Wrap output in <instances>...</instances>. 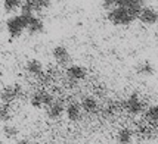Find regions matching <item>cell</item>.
I'll list each match as a JSON object with an SVG mask.
<instances>
[{"instance_id":"484cf974","label":"cell","mask_w":158,"mask_h":144,"mask_svg":"<svg viewBox=\"0 0 158 144\" xmlns=\"http://www.w3.org/2000/svg\"><path fill=\"white\" fill-rule=\"evenodd\" d=\"M0 144H2V143H0Z\"/></svg>"},{"instance_id":"2e32d148","label":"cell","mask_w":158,"mask_h":144,"mask_svg":"<svg viewBox=\"0 0 158 144\" xmlns=\"http://www.w3.org/2000/svg\"><path fill=\"white\" fill-rule=\"evenodd\" d=\"M133 138H135V132L129 126L120 128L117 135H115V140H117L118 144H131L133 143Z\"/></svg>"},{"instance_id":"d6986e66","label":"cell","mask_w":158,"mask_h":144,"mask_svg":"<svg viewBox=\"0 0 158 144\" xmlns=\"http://www.w3.org/2000/svg\"><path fill=\"white\" fill-rule=\"evenodd\" d=\"M120 107H123L120 102H117V100H110V102L103 106V109H102L103 116H114V115L118 112Z\"/></svg>"},{"instance_id":"9a60e30c","label":"cell","mask_w":158,"mask_h":144,"mask_svg":"<svg viewBox=\"0 0 158 144\" xmlns=\"http://www.w3.org/2000/svg\"><path fill=\"white\" fill-rule=\"evenodd\" d=\"M44 31V22L39 18V16H30L28 18V25H27V33L30 35H37L41 34Z\"/></svg>"},{"instance_id":"5b68a950","label":"cell","mask_w":158,"mask_h":144,"mask_svg":"<svg viewBox=\"0 0 158 144\" xmlns=\"http://www.w3.org/2000/svg\"><path fill=\"white\" fill-rule=\"evenodd\" d=\"M24 90L21 87V84H9L5 85L3 88H0V103H6L12 104L15 100H18L22 96Z\"/></svg>"},{"instance_id":"44dd1931","label":"cell","mask_w":158,"mask_h":144,"mask_svg":"<svg viewBox=\"0 0 158 144\" xmlns=\"http://www.w3.org/2000/svg\"><path fill=\"white\" fill-rule=\"evenodd\" d=\"M21 6H22V2L21 0H5L3 2V9H5V12H7V14L21 10Z\"/></svg>"},{"instance_id":"5bb4252c","label":"cell","mask_w":158,"mask_h":144,"mask_svg":"<svg viewBox=\"0 0 158 144\" xmlns=\"http://www.w3.org/2000/svg\"><path fill=\"white\" fill-rule=\"evenodd\" d=\"M135 72L139 76H143V78H149L155 74V66L152 65V62L149 60H140L135 66Z\"/></svg>"},{"instance_id":"8992f818","label":"cell","mask_w":158,"mask_h":144,"mask_svg":"<svg viewBox=\"0 0 158 144\" xmlns=\"http://www.w3.org/2000/svg\"><path fill=\"white\" fill-rule=\"evenodd\" d=\"M65 76L68 81L77 84L87 78V68L83 65H69L65 69Z\"/></svg>"},{"instance_id":"603a6c76","label":"cell","mask_w":158,"mask_h":144,"mask_svg":"<svg viewBox=\"0 0 158 144\" xmlns=\"http://www.w3.org/2000/svg\"><path fill=\"white\" fill-rule=\"evenodd\" d=\"M33 2V7H34V12L35 14H39V12H43V10H46L52 3L50 2H46V0H31Z\"/></svg>"},{"instance_id":"ffe728a7","label":"cell","mask_w":158,"mask_h":144,"mask_svg":"<svg viewBox=\"0 0 158 144\" xmlns=\"http://www.w3.org/2000/svg\"><path fill=\"white\" fill-rule=\"evenodd\" d=\"M12 119V106L6 103H0V122L7 123Z\"/></svg>"},{"instance_id":"7402d4cb","label":"cell","mask_w":158,"mask_h":144,"mask_svg":"<svg viewBox=\"0 0 158 144\" xmlns=\"http://www.w3.org/2000/svg\"><path fill=\"white\" fill-rule=\"evenodd\" d=\"M138 131H139V134L142 135L143 138H151L152 135H154V126L152 125H149V123H143V125H140L138 128Z\"/></svg>"},{"instance_id":"d4e9b609","label":"cell","mask_w":158,"mask_h":144,"mask_svg":"<svg viewBox=\"0 0 158 144\" xmlns=\"http://www.w3.org/2000/svg\"><path fill=\"white\" fill-rule=\"evenodd\" d=\"M14 144H31V143L28 141L27 138H21V140H18V141H15Z\"/></svg>"},{"instance_id":"6da1fadb","label":"cell","mask_w":158,"mask_h":144,"mask_svg":"<svg viewBox=\"0 0 158 144\" xmlns=\"http://www.w3.org/2000/svg\"><path fill=\"white\" fill-rule=\"evenodd\" d=\"M106 19L110 21L112 25H115V27H127V25H130L136 18H135L127 9H124L123 6H120V5H118V0H117V6L114 7L112 10L106 12Z\"/></svg>"},{"instance_id":"9c48e42d","label":"cell","mask_w":158,"mask_h":144,"mask_svg":"<svg viewBox=\"0 0 158 144\" xmlns=\"http://www.w3.org/2000/svg\"><path fill=\"white\" fill-rule=\"evenodd\" d=\"M65 107H67V103L64 99H55L53 103L46 109V116L50 121H56L65 113Z\"/></svg>"},{"instance_id":"7c38bea8","label":"cell","mask_w":158,"mask_h":144,"mask_svg":"<svg viewBox=\"0 0 158 144\" xmlns=\"http://www.w3.org/2000/svg\"><path fill=\"white\" fill-rule=\"evenodd\" d=\"M25 71H27L31 76L39 78V80H40L41 76L46 74V72H44V65H43L39 59H35V57H33V59L27 60V63H25Z\"/></svg>"},{"instance_id":"e0dca14e","label":"cell","mask_w":158,"mask_h":144,"mask_svg":"<svg viewBox=\"0 0 158 144\" xmlns=\"http://www.w3.org/2000/svg\"><path fill=\"white\" fill-rule=\"evenodd\" d=\"M143 118L146 123H149L152 126H157L158 125V104H151L148 106L143 112Z\"/></svg>"},{"instance_id":"4fadbf2b","label":"cell","mask_w":158,"mask_h":144,"mask_svg":"<svg viewBox=\"0 0 158 144\" xmlns=\"http://www.w3.org/2000/svg\"><path fill=\"white\" fill-rule=\"evenodd\" d=\"M118 5L123 6L124 9H127L136 19L139 18V15H140V12H142V9L146 6L143 2H139V0H118Z\"/></svg>"},{"instance_id":"30bf717a","label":"cell","mask_w":158,"mask_h":144,"mask_svg":"<svg viewBox=\"0 0 158 144\" xmlns=\"http://www.w3.org/2000/svg\"><path fill=\"white\" fill-rule=\"evenodd\" d=\"M83 109L80 106V103L77 100H73V102L67 103V107H65V116L69 122H80L83 119Z\"/></svg>"},{"instance_id":"ac0fdd59","label":"cell","mask_w":158,"mask_h":144,"mask_svg":"<svg viewBox=\"0 0 158 144\" xmlns=\"http://www.w3.org/2000/svg\"><path fill=\"white\" fill-rule=\"evenodd\" d=\"M2 134L7 140H15L19 135V128L16 125H12V123H5L3 128H2Z\"/></svg>"},{"instance_id":"cb8c5ba5","label":"cell","mask_w":158,"mask_h":144,"mask_svg":"<svg viewBox=\"0 0 158 144\" xmlns=\"http://www.w3.org/2000/svg\"><path fill=\"white\" fill-rule=\"evenodd\" d=\"M115 6H117V0H105V2H102V7L106 12L112 10Z\"/></svg>"},{"instance_id":"ba28073f","label":"cell","mask_w":158,"mask_h":144,"mask_svg":"<svg viewBox=\"0 0 158 144\" xmlns=\"http://www.w3.org/2000/svg\"><path fill=\"white\" fill-rule=\"evenodd\" d=\"M52 57L56 62V65L59 66H69V62H71V53L65 46L58 44L52 49Z\"/></svg>"},{"instance_id":"277c9868","label":"cell","mask_w":158,"mask_h":144,"mask_svg":"<svg viewBox=\"0 0 158 144\" xmlns=\"http://www.w3.org/2000/svg\"><path fill=\"white\" fill-rule=\"evenodd\" d=\"M55 100V96L46 88H40V90H35L34 93H31L30 96V104L35 107V109H48L49 106L53 103Z\"/></svg>"},{"instance_id":"52a82bcc","label":"cell","mask_w":158,"mask_h":144,"mask_svg":"<svg viewBox=\"0 0 158 144\" xmlns=\"http://www.w3.org/2000/svg\"><path fill=\"white\" fill-rule=\"evenodd\" d=\"M80 106L84 113L87 115H95L99 112L101 109V104H99V100L96 99V96H92V94H84V96L78 100Z\"/></svg>"},{"instance_id":"8fae6325","label":"cell","mask_w":158,"mask_h":144,"mask_svg":"<svg viewBox=\"0 0 158 144\" xmlns=\"http://www.w3.org/2000/svg\"><path fill=\"white\" fill-rule=\"evenodd\" d=\"M138 19L140 21V24L148 25V27L155 25L158 22V10L154 6H148V5H146V6L142 9V12H140Z\"/></svg>"},{"instance_id":"3957f363","label":"cell","mask_w":158,"mask_h":144,"mask_svg":"<svg viewBox=\"0 0 158 144\" xmlns=\"http://www.w3.org/2000/svg\"><path fill=\"white\" fill-rule=\"evenodd\" d=\"M121 106H123V109L126 110L129 115H131V116H138L140 113H143L145 109H146L145 102L142 100V97L139 96L138 91L130 93V94L121 102Z\"/></svg>"},{"instance_id":"7a4b0ae2","label":"cell","mask_w":158,"mask_h":144,"mask_svg":"<svg viewBox=\"0 0 158 144\" xmlns=\"http://www.w3.org/2000/svg\"><path fill=\"white\" fill-rule=\"evenodd\" d=\"M28 18L30 16H24V15H12L10 18L6 21V31L10 38H19L24 34V31H27L28 25Z\"/></svg>"}]
</instances>
